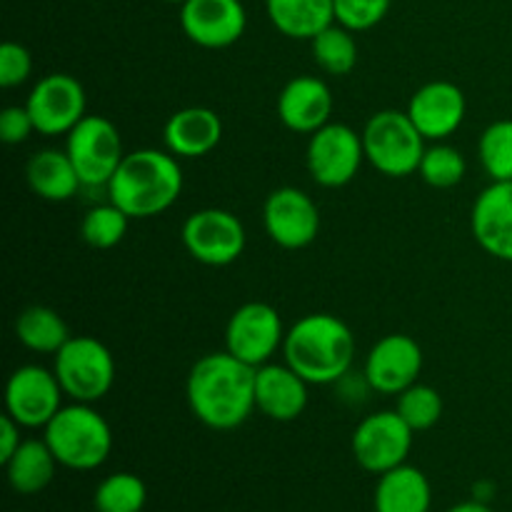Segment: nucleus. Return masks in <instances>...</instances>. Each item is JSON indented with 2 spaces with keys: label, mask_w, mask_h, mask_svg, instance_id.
Masks as SVG:
<instances>
[{
  "label": "nucleus",
  "mask_w": 512,
  "mask_h": 512,
  "mask_svg": "<svg viewBox=\"0 0 512 512\" xmlns=\"http://www.w3.org/2000/svg\"><path fill=\"white\" fill-rule=\"evenodd\" d=\"M160 3H173V5H183L185 0H160Z\"/></svg>",
  "instance_id": "nucleus-39"
},
{
  "label": "nucleus",
  "mask_w": 512,
  "mask_h": 512,
  "mask_svg": "<svg viewBox=\"0 0 512 512\" xmlns=\"http://www.w3.org/2000/svg\"><path fill=\"white\" fill-rule=\"evenodd\" d=\"M130 218L108 200L105 205H95L80 220V238L95 250H110L125 238Z\"/></svg>",
  "instance_id": "nucleus-30"
},
{
  "label": "nucleus",
  "mask_w": 512,
  "mask_h": 512,
  "mask_svg": "<svg viewBox=\"0 0 512 512\" xmlns=\"http://www.w3.org/2000/svg\"><path fill=\"white\" fill-rule=\"evenodd\" d=\"M423 370V348L415 338L393 333L380 338L365 358V383L383 395H400L418 383Z\"/></svg>",
  "instance_id": "nucleus-16"
},
{
  "label": "nucleus",
  "mask_w": 512,
  "mask_h": 512,
  "mask_svg": "<svg viewBox=\"0 0 512 512\" xmlns=\"http://www.w3.org/2000/svg\"><path fill=\"white\" fill-rule=\"evenodd\" d=\"M20 425L10 418L8 413L0 418V463H8L10 458L15 455V450L20 448Z\"/></svg>",
  "instance_id": "nucleus-36"
},
{
  "label": "nucleus",
  "mask_w": 512,
  "mask_h": 512,
  "mask_svg": "<svg viewBox=\"0 0 512 512\" xmlns=\"http://www.w3.org/2000/svg\"><path fill=\"white\" fill-rule=\"evenodd\" d=\"M33 133H38V130H35V123L25 105H8L0 113V140L5 145L25 143Z\"/></svg>",
  "instance_id": "nucleus-35"
},
{
  "label": "nucleus",
  "mask_w": 512,
  "mask_h": 512,
  "mask_svg": "<svg viewBox=\"0 0 512 512\" xmlns=\"http://www.w3.org/2000/svg\"><path fill=\"white\" fill-rule=\"evenodd\" d=\"M365 160L385 178H408L418 173L425 155V138L408 113L380 110L363 128Z\"/></svg>",
  "instance_id": "nucleus-5"
},
{
  "label": "nucleus",
  "mask_w": 512,
  "mask_h": 512,
  "mask_svg": "<svg viewBox=\"0 0 512 512\" xmlns=\"http://www.w3.org/2000/svg\"><path fill=\"white\" fill-rule=\"evenodd\" d=\"M445 512H493V508H490L488 503H480V500L473 498V500H465V503L453 505V508Z\"/></svg>",
  "instance_id": "nucleus-37"
},
{
  "label": "nucleus",
  "mask_w": 512,
  "mask_h": 512,
  "mask_svg": "<svg viewBox=\"0 0 512 512\" xmlns=\"http://www.w3.org/2000/svg\"><path fill=\"white\" fill-rule=\"evenodd\" d=\"M53 373L73 403H98L115 383V360L108 345L90 335L70 338L55 353Z\"/></svg>",
  "instance_id": "nucleus-6"
},
{
  "label": "nucleus",
  "mask_w": 512,
  "mask_h": 512,
  "mask_svg": "<svg viewBox=\"0 0 512 512\" xmlns=\"http://www.w3.org/2000/svg\"><path fill=\"white\" fill-rule=\"evenodd\" d=\"M63 388L53 370L20 365L5 383V413L20 428H45L63 408Z\"/></svg>",
  "instance_id": "nucleus-13"
},
{
  "label": "nucleus",
  "mask_w": 512,
  "mask_h": 512,
  "mask_svg": "<svg viewBox=\"0 0 512 512\" xmlns=\"http://www.w3.org/2000/svg\"><path fill=\"white\" fill-rule=\"evenodd\" d=\"M25 180H28V188L48 203H65L83 188L70 155L55 148H45L30 155L28 165H25Z\"/></svg>",
  "instance_id": "nucleus-23"
},
{
  "label": "nucleus",
  "mask_w": 512,
  "mask_h": 512,
  "mask_svg": "<svg viewBox=\"0 0 512 512\" xmlns=\"http://www.w3.org/2000/svg\"><path fill=\"white\" fill-rule=\"evenodd\" d=\"M65 153L73 160L83 188H108L110 178L125 158L120 130L103 115H85L65 135Z\"/></svg>",
  "instance_id": "nucleus-7"
},
{
  "label": "nucleus",
  "mask_w": 512,
  "mask_h": 512,
  "mask_svg": "<svg viewBox=\"0 0 512 512\" xmlns=\"http://www.w3.org/2000/svg\"><path fill=\"white\" fill-rule=\"evenodd\" d=\"M465 110H468V103L458 85L450 80H433L415 90L405 113L410 115L425 140L438 143V140L450 138L463 125Z\"/></svg>",
  "instance_id": "nucleus-17"
},
{
  "label": "nucleus",
  "mask_w": 512,
  "mask_h": 512,
  "mask_svg": "<svg viewBox=\"0 0 512 512\" xmlns=\"http://www.w3.org/2000/svg\"><path fill=\"white\" fill-rule=\"evenodd\" d=\"M33 73V55L25 45L8 43L0 45V88H18Z\"/></svg>",
  "instance_id": "nucleus-34"
},
{
  "label": "nucleus",
  "mask_w": 512,
  "mask_h": 512,
  "mask_svg": "<svg viewBox=\"0 0 512 512\" xmlns=\"http://www.w3.org/2000/svg\"><path fill=\"white\" fill-rule=\"evenodd\" d=\"M393 0H335V23L365 33L385 20Z\"/></svg>",
  "instance_id": "nucleus-33"
},
{
  "label": "nucleus",
  "mask_w": 512,
  "mask_h": 512,
  "mask_svg": "<svg viewBox=\"0 0 512 512\" xmlns=\"http://www.w3.org/2000/svg\"><path fill=\"white\" fill-rule=\"evenodd\" d=\"M395 410L413 428V433H425V430L435 428L443 418V398L433 385L415 383L398 395Z\"/></svg>",
  "instance_id": "nucleus-31"
},
{
  "label": "nucleus",
  "mask_w": 512,
  "mask_h": 512,
  "mask_svg": "<svg viewBox=\"0 0 512 512\" xmlns=\"http://www.w3.org/2000/svg\"><path fill=\"white\" fill-rule=\"evenodd\" d=\"M465 170H468V163H465L463 153L458 148L448 143H435L425 148L418 173L430 188L448 190L463 183Z\"/></svg>",
  "instance_id": "nucleus-32"
},
{
  "label": "nucleus",
  "mask_w": 512,
  "mask_h": 512,
  "mask_svg": "<svg viewBox=\"0 0 512 512\" xmlns=\"http://www.w3.org/2000/svg\"><path fill=\"white\" fill-rule=\"evenodd\" d=\"M255 370L228 350L208 353L190 368L185 395L190 413L210 430H235L253 415Z\"/></svg>",
  "instance_id": "nucleus-1"
},
{
  "label": "nucleus",
  "mask_w": 512,
  "mask_h": 512,
  "mask_svg": "<svg viewBox=\"0 0 512 512\" xmlns=\"http://www.w3.org/2000/svg\"><path fill=\"white\" fill-rule=\"evenodd\" d=\"M43 440L60 468L90 473L110 458L113 430L108 420L88 403L63 405L43 428Z\"/></svg>",
  "instance_id": "nucleus-4"
},
{
  "label": "nucleus",
  "mask_w": 512,
  "mask_h": 512,
  "mask_svg": "<svg viewBox=\"0 0 512 512\" xmlns=\"http://www.w3.org/2000/svg\"><path fill=\"white\" fill-rule=\"evenodd\" d=\"M413 435V428L400 418L398 410H380L360 420L353 430L350 450L365 473L383 475L408 463Z\"/></svg>",
  "instance_id": "nucleus-10"
},
{
  "label": "nucleus",
  "mask_w": 512,
  "mask_h": 512,
  "mask_svg": "<svg viewBox=\"0 0 512 512\" xmlns=\"http://www.w3.org/2000/svg\"><path fill=\"white\" fill-rule=\"evenodd\" d=\"M470 230L485 253L503 263H512V180L490 183L475 198Z\"/></svg>",
  "instance_id": "nucleus-18"
},
{
  "label": "nucleus",
  "mask_w": 512,
  "mask_h": 512,
  "mask_svg": "<svg viewBox=\"0 0 512 512\" xmlns=\"http://www.w3.org/2000/svg\"><path fill=\"white\" fill-rule=\"evenodd\" d=\"M263 225L275 245L285 250H303L318 238L320 210L308 193L283 185L265 198Z\"/></svg>",
  "instance_id": "nucleus-14"
},
{
  "label": "nucleus",
  "mask_w": 512,
  "mask_h": 512,
  "mask_svg": "<svg viewBox=\"0 0 512 512\" xmlns=\"http://www.w3.org/2000/svg\"><path fill=\"white\" fill-rule=\"evenodd\" d=\"M283 355L308 385L338 383L355 360V335L338 315L308 313L285 333Z\"/></svg>",
  "instance_id": "nucleus-3"
},
{
  "label": "nucleus",
  "mask_w": 512,
  "mask_h": 512,
  "mask_svg": "<svg viewBox=\"0 0 512 512\" xmlns=\"http://www.w3.org/2000/svg\"><path fill=\"white\" fill-rule=\"evenodd\" d=\"M58 465L60 463L45 440L30 438L23 440L13 458L5 463V473H8V483L15 493L35 495L53 483Z\"/></svg>",
  "instance_id": "nucleus-25"
},
{
  "label": "nucleus",
  "mask_w": 512,
  "mask_h": 512,
  "mask_svg": "<svg viewBox=\"0 0 512 512\" xmlns=\"http://www.w3.org/2000/svg\"><path fill=\"white\" fill-rule=\"evenodd\" d=\"M333 93L328 83L315 75H298L288 80L278 95V118L288 130L298 135H313L330 123Z\"/></svg>",
  "instance_id": "nucleus-19"
},
{
  "label": "nucleus",
  "mask_w": 512,
  "mask_h": 512,
  "mask_svg": "<svg viewBox=\"0 0 512 512\" xmlns=\"http://www.w3.org/2000/svg\"><path fill=\"white\" fill-rule=\"evenodd\" d=\"M285 328L278 310L268 303H245L230 315L225 328V350L243 363L260 368L283 348Z\"/></svg>",
  "instance_id": "nucleus-11"
},
{
  "label": "nucleus",
  "mask_w": 512,
  "mask_h": 512,
  "mask_svg": "<svg viewBox=\"0 0 512 512\" xmlns=\"http://www.w3.org/2000/svg\"><path fill=\"white\" fill-rule=\"evenodd\" d=\"M183 193V168L168 150L143 148L123 158L108 183V200L130 220L165 213Z\"/></svg>",
  "instance_id": "nucleus-2"
},
{
  "label": "nucleus",
  "mask_w": 512,
  "mask_h": 512,
  "mask_svg": "<svg viewBox=\"0 0 512 512\" xmlns=\"http://www.w3.org/2000/svg\"><path fill=\"white\" fill-rule=\"evenodd\" d=\"M185 250L193 260L208 268H225L243 255L248 235L240 218L223 208L195 210L180 230Z\"/></svg>",
  "instance_id": "nucleus-9"
},
{
  "label": "nucleus",
  "mask_w": 512,
  "mask_h": 512,
  "mask_svg": "<svg viewBox=\"0 0 512 512\" xmlns=\"http://www.w3.org/2000/svg\"><path fill=\"white\" fill-rule=\"evenodd\" d=\"M313 60L320 70L328 75H348L358 65V43H355L353 30L333 23L323 33L310 40Z\"/></svg>",
  "instance_id": "nucleus-27"
},
{
  "label": "nucleus",
  "mask_w": 512,
  "mask_h": 512,
  "mask_svg": "<svg viewBox=\"0 0 512 512\" xmlns=\"http://www.w3.org/2000/svg\"><path fill=\"white\" fill-rule=\"evenodd\" d=\"M148 488L133 473H113L95 488V512H143Z\"/></svg>",
  "instance_id": "nucleus-28"
},
{
  "label": "nucleus",
  "mask_w": 512,
  "mask_h": 512,
  "mask_svg": "<svg viewBox=\"0 0 512 512\" xmlns=\"http://www.w3.org/2000/svg\"><path fill=\"white\" fill-rule=\"evenodd\" d=\"M363 160V135L345 123L323 125L310 135L305 148V165L320 188H345L353 183Z\"/></svg>",
  "instance_id": "nucleus-8"
},
{
  "label": "nucleus",
  "mask_w": 512,
  "mask_h": 512,
  "mask_svg": "<svg viewBox=\"0 0 512 512\" xmlns=\"http://www.w3.org/2000/svg\"><path fill=\"white\" fill-rule=\"evenodd\" d=\"M265 13L285 38L313 40L335 23V0H265Z\"/></svg>",
  "instance_id": "nucleus-24"
},
{
  "label": "nucleus",
  "mask_w": 512,
  "mask_h": 512,
  "mask_svg": "<svg viewBox=\"0 0 512 512\" xmlns=\"http://www.w3.org/2000/svg\"><path fill=\"white\" fill-rule=\"evenodd\" d=\"M433 488L423 470L415 465H398L388 473L378 475L373 493L375 512H430Z\"/></svg>",
  "instance_id": "nucleus-22"
},
{
  "label": "nucleus",
  "mask_w": 512,
  "mask_h": 512,
  "mask_svg": "<svg viewBox=\"0 0 512 512\" xmlns=\"http://www.w3.org/2000/svg\"><path fill=\"white\" fill-rule=\"evenodd\" d=\"M480 165L493 183L512 180V120H495L478 140Z\"/></svg>",
  "instance_id": "nucleus-29"
},
{
  "label": "nucleus",
  "mask_w": 512,
  "mask_h": 512,
  "mask_svg": "<svg viewBox=\"0 0 512 512\" xmlns=\"http://www.w3.org/2000/svg\"><path fill=\"white\" fill-rule=\"evenodd\" d=\"M255 408L275 423H293L308 408V383L288 363L255 370Z\"/></svg>",
  "instance_id": "nucleus-20"
},
{
  "label": "nucleus",
  "mask_w": 512,
  "mask_h": 512,
  "mask_svg": "<svg viewBox=\"0 0 512 512\" xmlns=\"http://www.w3.org/2000/svg\"><path fill=\"white\" fill-rule=\"evenodd\" d=\"M35 130L40 135H68L85 118L88 98L78 78L68 73L43 75L25 100Z\"/></svg>",
  "instance_id": "nucleus-12"
},
{
  "label": "nucleus",
  "mask_w": 512,
  "mask_h": 512,
  "mask_svg": "<svg viewBox=\"0 0 512 512\" xmlns=\"http://www.w3.org/2000/svg\"><path fill=\"white\" fill-rule=\"evenodd\" d=\"M20 345L40 355H55L70 340L68 323L48 305H30L15 320Z\"/></svg>",
  "instance_id": "nucleus-26"
},
{
  "label": "nucleus",
  "mask_w": 512,
  "mask_h": 512,
  "mask_svg": "<svg viewBox=\"0 0 512 512\" xmlns=\"http://www.w3.org/2000/svg\"><path fill=\"white\" fill-rule=\"evenodd\" d=\"M223 140V120L213 108L190 105L168 118L163 128V143L178 160H195L213 153Z\"/></svg>",
  "instance_id": "nucleus-21"
},
{
  "label": "nucleus",
  "mask_w": 512,
  "mask_h": 512,
  "mask_svg": "<svg viewBox=\"0 0 512 512\" xmlns=\"http://www.w3.org/2000/svg\"><path fill=\"white\" fill-rule=\"evenodd\" d=\"M180 28L190 43L223 50L243 38L248 13L240 0H185L180 5Z\"/></svg>",
  "instance_id": "nucleus-15"
},
{
  "label": "nucleus",
  "mask_w": 512,
  "mask_h": 512,
  "mask_svg": "<svg viewBox=\"0 0 512 512\" xmlns=\"http://www.w3.org/2000/svg\"><path fill=\"white\" fill-rule=\"evenodd\" d=\"M493 495H495L493 483H488V480H483V483H475V488H473V498L475 500H480V503H488L490 505Z\"/></svg>",
  "instance_id": "nucleus-38"
}]
</instances>
